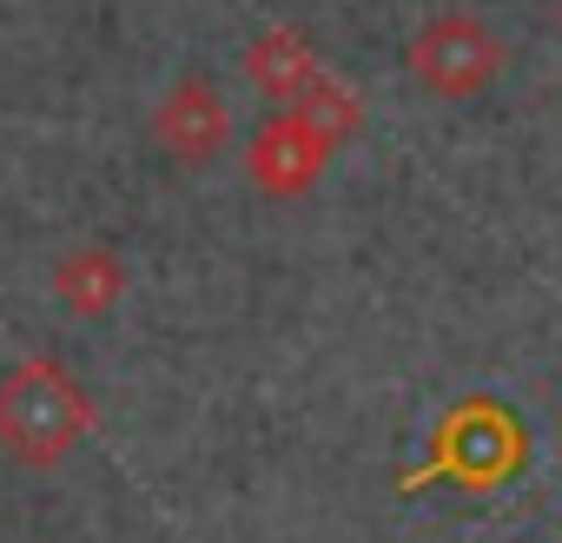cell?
I'll return each instance as SVG.
<instances>
[{"label":"cell","mask_w":562,"mask_h":543,"mask_svg":"<svg viewBox=\"0 0 562 543\" xmlns=\"http://www.w3.org/2000/svg\"><path fill=\"white\" fill-rule=\"evenodd\" d=\"M153 140L172 166H212L232 140V107L212 80H172L166 100L153 107Z\"/></svg>","instance_id":"5b68a950"},{"label":"cell","mask_w":562,"mask_h":543,"mask_svg":"<svg viewBox=\"0 0 562 543\" xmlns=\"http://www.w3.org/2000/svg\"><path fill=\"white\" fill-rule=\"evenodd\" d=\"M331 153H338V146L305 120V107H278V113L251 133V146H245V173H251V186H258L265 199H305V192L325 179Z\"/></svg>","instance_id":"277c9868"},{"label":"cell","mask_w":562,"mask_h":543,"mask_svg":"<svg viewBox=\"0 0 562 543\" xmlns=\"http://www.w3.org/2000/svg\"><path fill=\"white\" fill-rule=\"evenodd\" d=\"M522 464H529V431H522V418H516L503 398L476 391V398H457V405L437 418L424 464H417V470H397V497H424V490H437V484H457V490H476V497H483V490H503Z\"/></svg>","instance_id":"6da1fadb"},{"label":"cell","mask_w":562,"mask_h":543,"mask_svg":"<svg viewBox=\"0 0 562 543\" xmlns=\"http://www.w3.org/2000/svg\"><path fill=\"white\" fill-rule=\"evenodd\" d=\"M503 60H509L503 41H496L476 14H437V21H424V27L411 34V47H404L411 80H417L424 93H437V100H476L483 87H496Z\"/></svg>","instance_id":"3957f363"},{"label":"cell","mask_w":562,"mask_h":543,"mask_svg":"<svg viewBox=\"0 0 562 543\" xmlns=\"http://www.w3.org/2000/svg\"><path fill=\"white\" fill-rule=\"evenodd\" d=\"M299 107H305V120H312V126H318V133H325L331 146H345V140H351V133L364 126V100H358L351 87H338L331 74H325V80H318V87H312V93H305Z\"/></svg>","instance_id":"ba28073f"},{"label":"cell","mask_w":562,"mask_h":543,"mask_svg":"<svg viewBox=\"0 0 562 543\" xmlns=\"http://www.w3.org/2000/svg\"><path fill=\"white\" fill-rule=\"evenodd\" d=\"M93 431V398L60 358H21L0 378V451L27 470H60Z\"/></svg>","instance_id":"7a4b0ae2"},{"label":"cell","mask_w":562,"mask_h":543,"mask_svg":"<svg viewBox=\"0 0 562 543\" xmlns=\"http://www.w3.org/2000/svg\"><path fill=\"white\" fill-rule=\"evenodd\" d=\"M54 299L74 319H113L126 299V258L113 245H74L54 258Z\"/></svg>","instance_id":"52a82bcc"},{"label":"cell","mask_w":562,"mask_h":543,"mask_svg":"<svg viewBox=\"0 0 562 543\" xmlns=\"http://www.w3.org/2000/svg\"><path fill=\"white\" fill-rule=\"evenodd\" d=\"M555 34H562V8H555Z\"/></svg>","instance_id":"9c48e42d"},{"label":"cell","mask_w":562,"mask_h":543,"mask_svg":"<svg viewBox=\"0 0 562 543\" xmlns=\"http://www.w3.org/2000/svg\"><path fill=\"white\" fill-rule=\"evenodd\" d=\"M245 80L265 93V100H278V107H299L318 80H325V60H318V41L299 27V21H278V27H265L251 47H245Z\"/></svg>","instance_id":"8992f818"}]
</instances>
